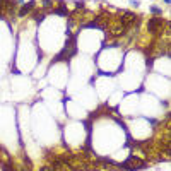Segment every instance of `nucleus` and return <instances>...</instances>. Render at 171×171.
<instances>
[{
    "mask_svg": "<svg viewBox=\"0 0 171 171\" xmlns=\"http://www.w3.org/2000/svg\"><path fill=\"white\" fill-rule=\"evenodd\" d=\"M77 55V45H75V38H69L65 46L62 48V51L53 58L51 63H57V62H63V60H70L72 57Z\"/></svg>",
    "mask_w": 171,
    "mask_h": 171,
    "instance_id": "obj_1",
    "label": "nucleus"
},
{
    "mask_svg": "<svg viewBox=\"0 0 171 171\" xmlns=\"http://www.w3.org/2000/svg\"><path fill=\"white\" fill-rule=\"evenodd\" d=\"M118 166H120L122 170H127V171H139V170H144V168L147 166V163L142 161V159L137 158V156H128L127 161L122 163V164H118Z\"/></svg>",
    "mask_w": 171,
    "mask_h": 171,
    "instance_id": "obj_2",
    "label": "nucleus"
},
{
    "mask_svg": "<svg viewBox=\"0 0 171 171\" xmlns=\"http://www.w3.org/2000/svg\"><path fill=\"white\" fill-rule=\"evenodd\" d=\"M163 17H151L149 21H147V29H149V33H158V31H161V26H163Z\"/></svg>",
    "mask_w": 171,
    "mask_h": 171,
    "instance_id": "obj_3",
    "label": "nucleus"
},
{
    "mask_svg": "<svg viewBox=\"0 0 171 171\" xmlns=\"http://www.w3.org/2000/svg\"><path fill=\"white\" fill-rule=\"evenodd\" d=\"M34 7H36V0H29L27 3H22V5H21V9H19V12H17V15H19V17H24V15H27L29 12H33V10H34Z\"/></svg>",
    "mask_w": 171,
    "mask_h": 171,
    "instance_id": "obj_4",
    "label": "nucleus"
},
{
    "mask_svg": "<svg viewBox=\"0 0 171 171\" xmlns=\"http://www.w3.org/2000/svg\"><path fill=\"white\" fill-rule=\"evenodd\" d=\"M51 12H53V14H57V15H67V14H69V10H67V7H65V3H63L62 0H60V3H58V7H57V9H53Z\"/></svg>",
    "mask_w": 171,
    "mask_h": 171,
    "instance_id": "obj_5",
    "label": "nucleus"
},
{
    "mask_svg": "<svg viewBox=\"0 0 171 171\" xmlns=\"http://www.w3.org/2000/svg\"><path fill=\"white\" fill-rule=\"evenodd\" d=\"M45 15H46V12H45V10H33V19H34L38 24H39V22H43Z\"/></svg>",
    "mask_w": 171,
    "mask_h": 171,
    "instance_id": "obj_6",
    "label": "nucleus"
},
{
    "mask_svg": "<svg viewBox=\"0 0 171 171\" xmlns=\"http://www.w3.org/2000/svg\"><path fill=\"white\" fill-rule=\"evenodd\" d=\"M41 2H43L45 12H51V10H53V0H41Z\"/></svg>",
    "mask_w": 171,
    "mask_h": 171,
    "instance_id": "obj_7",
    "label": "nucleus"
},
{
    "mask_svg": "<svg viewBox=\"0 0 171 171\" xmlns=\"http://www.w3.org/2000/svg\"><path fill=\"white\" fill-rule=\"evenodd\" d=\"M151 12H152L154 15H158V17H161V15H163V10H161V7H156V5H151Z\"/></svg>",
    "mask_w": 171,
    "mask_h": 171,
    "instance_id": "obj_8",
    "label": "nucleus"
},
{
    "mask_svg": "<svg viewBox=\"0 0 171 171\" xmlns=\"http://www.w3.org/2000/svg\"><path fill=\"white\" fill-rule=\"evenodd\" d=\"M84 3H86L84 0H79V2H75V7H77V9H82V7H84Z\"/></svg>",
    "mask_w": 171,
    "mask_h": 171,
    "instance_id": "obj_9",
    "label": "nucleus"
},
{
    "mask_svg": "<svg viewBox=\"0 0 171 171\" xmlns=\"http://www.w3.org/2000/svg\"><path fill=\"white\" fill-rule=\"evenodd\" d=\"M39 171H53V166H41Z\"/></svg>",
    "mask_w": 171,
    "mask_h": 171,
    "instance_id": "obj_10",
    "label": "nucleus"
},
{
    "mask_svg": "<svg viewBox=\"0 0 171 171\" xmlns=\"http://www.w3.org/2000/svg\"><path fill=\"white\" fill-rule=\"evenodd\" d=\"M130 3H132L134 7H139V5H140V2H139V0H130Z\"/></svg>",
    "mask_w": 171,
    "mask_h": 171,
    "instance_id": "obj_11",
    "label": "nucleus"
},
{
    "mask_svg": "<svg viewBox=\"0 0 171 171\" xmlns=\"http://www.w3.org/2000/svg\"><path fill=\"white\" fill-rule=\"evenodd\" d=\"M2 19H5V15H3V12H2V9H0V21Z\"/></svg>",
    "mask_w": 171,
    "mask_h": 171,
    "instance_id": "obj_12",
    "label": "nucleus"
},
{
    "mask_svg": "<svg viewBox=\"0 0 171 171\" xmlns=\"http://www.w3.org/2000/svg\"><path fill=\"white\" fill-rule=\"evenodd\" d=\"M163 2H164V3H171V0H163Z\"/></svg>",
    "mask_w": 171,
    "mask_h": 171,
    "instance_id": "obj_13",
    "label": "nucleus"
}]
</instances>
